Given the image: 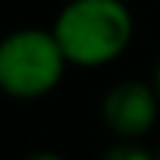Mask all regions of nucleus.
<instances>
[{"mask_svg":"<svg viewBox=\"0 0 160 160\" xmlns=\"http://www.w3.org/2000/svg\"><path fill=\"white\" fill-rule=\"evenodd\" d=\"M53 36L71 68H104L133 42V12L125 0H68L53 18Z\"/></svg>","mask_w":160,"mask_h":160,"instance_id":"obj_1","label":"nucleus"},{"mask_svg":"<svg viewBox=\"0 0 160 160\" xmlns=\"http://www.w3.org/2000/svg\"><path fill=\"white\" fill-rule=\"evenodd\" d=\"M68 57L53 30L18 27L0 45V89L15 101H39L65 77Z\"/></svg>","mask_w":160,"mask_h":160,"instance_id":"obj_2","label":"nucleus"},{"mask_svg":"<svg viewBox=\"0 0 160 160\" xmlns=\"http://www.w3.org/2000/svg\"><path fill=\"white\" fill-rule=\"evenodd\" d=\"M101 122L116 139L142 142L160 119V95L151 80L125 77L116 80L101 98Z\"/></svg>","mask_w":160,"mask_h":160,"instance_id":"obj_3","label":"nucleus"},{"mask_svg":"<svg viewBox=\"0 0 160 160\" xmlns=\"http://www.w3.org/2000/svg\"><path fill=\"white\" fill-rule=\"evenodd\" d=\"M101 160H157V151L145 148L137 139H116L101 154Z\"/></svg>","mask_w":160,"mask_h":160,"instance_id":"obj_4","label":"nucleus"},{"mask_svg":"<svg viewBox=\"0 0 160 160\" xmlns=\"http://www.w3.org/2000/svg\"><path fill=\"white\" fill-rule=\"evenodd\" d=\"M24 160H65L59 151H48V148H42V151H33V154H27Z\"/></svg>","mask_w":160,"mask_h":160,"instance_id":"obj_5","label":"nucleus"},{"mask_svg":"<svg viewBox=\"0 0 160 160\" xmlns=\"http://www.w3.org/2000/svg\"><path fill=\"white\" fill-rule=\"evenodd\" d=\"M151 83H154V89H157V95H160V53H157V59H154V71H151Z\"/></svg>","mask_w":160,"mask_h":160,"instance_id":"obj_6","label":"nucleus"},{"mask_svg":"<svg viewBox=\"0 0 160 160\" xmlns=\"http://www.w3.org/2000/svg\"><path fill=\"white\" fill-rule=\"evenodd\" d=\"M157 160H160V148H157Z\"/></svg>","mask_w":160,"mask_h":160,"instance_id":"obj_7","label":"nucleus"}]
</instances>
